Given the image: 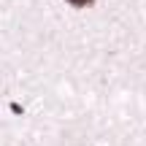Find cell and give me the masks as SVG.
I'll return each mask as SVG.
<instances>
[{
  "label": "cell",
  "mask_w": 146,
  "mask_h": 146,
  "mask_svg": "<svg viewBox=\"0 0 146 146\" xmlns=\"http://www.w3.org/2000/svg\"><path fill=\"white\" fill-rule=\"evenodd\" d=\"M65 3H70L73 8H87V5H92L95 0H65Z\"/></svg>",
  "instance_id": "obj_1"
},
{
  "label": "cell",
  "mask_w": 146,
  "mask_h": 146,
  "mask_svg": "<svg viewBox=\"0 0 146 146\" xmlns=\"http://www.w3.org/2000/svg\"><path fill=\"white\" fill-rule=\"evenodd\" d=\"M8 108L14 111L16 116H22V114H25V106H22V103H8Z\"/></svg>",
  "instance_id": "obj_2"
}]
</instances>
